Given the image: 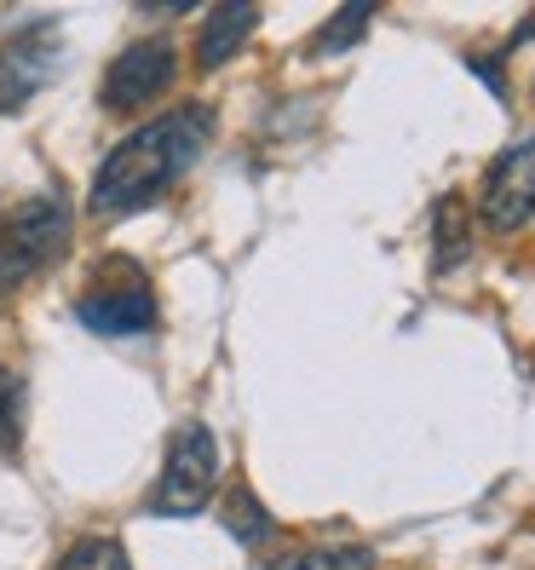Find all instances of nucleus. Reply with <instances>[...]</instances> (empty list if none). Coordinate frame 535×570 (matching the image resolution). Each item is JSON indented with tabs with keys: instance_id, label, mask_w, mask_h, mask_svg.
I'll return each instance as SVG.
<instances>
[{
	"instance_id": "obj_1",
	"label": "nucleus",
	"mask_w": 535,
	"mask_h": 570,
	"mask_svg": "<svg viewBox=\"0 0 535 570\" xmlns=\"http://www.w3.org/2000/svg\"><path fill=\"white\" fill-rule=\"evenodd\" d=\"M214 139V110L208 105H179L145 127H132L92 174V214H139L174 190L196 156Z\"/></svg>"
},
{
	"instance_id": "obj_2",
	"label": "nucleus",
	"mask_w": 535,
	"mask_h": 570,
	"mask_svg": "<svg viewBox=\"0 0 535 570\" xmlns=\"http://www.w3.org/2000/svg\"><path fill=\"white\" fill-rule=\"evenodd\" d=\"M76 237V214H70V196L63 190H36L0 219V294H18L23 283H36L41 272L70 254Z\"/></svg>"
},
{
	"instance_id": "obj_3",
	"label": "nucleus",
	"mask_w": 535,
	"mask_h": 570,
	"mask_svg": "<svg viewBox=\"0 0 535 570\" xmlns=\"http://www.w3.org/2000/svg\"><path fill=\"white\" fill-rule=\"evenodd\" d=\"M214 490H219V444L202 421H185L174 439H167L161 479H156L145 508L156 519H190L214 501Z\"/></svg>"
},
{
	"instance_id": "obj_4",
	"label": "nucleus",
	"mask_w": 535,
	"mask_h": 570,
	"mask_svg": "<svg viewBox=\"0 0 535 570\" xmlns=\"http://www.w3.org/2000/svg\"><path fill=\"white\" fill-rule=\"evenodd\" d=\"M116 277H98L81 299H76V317L81 328L92 334H110V341H121V334H150L156 328V288L145 283V272H132V265H110Z\"/></svg>"
},
{
	"instance_id": "obj_5",
	"label": "nucleus",
	"mask_w": 535,
	"mask_h": 570,
	"mask_svg": "<svg viewBox=\"0 0 535 570\" xmlns=\"http://www.w3.org/2000/svg\"><path fill=\"white\" fill-rule=\"evenodd\" d=\"M58 76V23L36 18L0 41V110L18 116L29 98Z\"/></svg>"
},
{
	"instance_id": "obj_6",
	"label": "nucleus",
	"mask_w": 535,
	"mask_h": 570,
	"mask_svg": "<svg viewBox=\"0 0 535 570\" xmlns=\"http://www.w3.org/2000/svg\"><path fill=\"white\" fill-rule=\"evenodd\" d=\"M174 76H179V47L167 36H145V41H132L127 52L110 58L98 98H105V110H132V105L161 98L167 87H174Z\"/></svg>"
},
{
	"instance_id": "obj_7",
	"label": "nucleus",
	"mask_w": 535,
	"mask_h": 570,
	"mask_svg": "<svg viewBox=\"0 0 535 570\" xmlns=\"http://www.w3.org/2000/svg\"><path fill=\"white\" fill-rule=\"evenodd\" d=\"M478 214L489 230H518L535 214V132H524L518 145H507L478 185Z\"/></svg>"
},
{
	"instance_id": "obj_8",
	"label": "nucleus",
	"mask_w": 535,
	"mask_h": 570,
	"mask_svg": "<svg viewBox=\"0 0 535 570\" xmlns=\"http://www.w3.org/2000/svg\"><path fill=\"white\" fill-rule=\"evenodd\" d=\"M259 29V7H248V0H237V7H214L202 18V36H196V63L202 70H219V63H230L242 52V41Z\"/></svg>"
},
{
	"instance_id": "obj_9",
	"label": "nucleus",
	"mask_w": 535,
	"mask_h": 570,
	"mask_svg": "<svg viewBox=\"0 0 535 570\" xmlns=\"http://www.w3.org/2000/svg\"><path fill=\"white\" fill-rule=\"evenodd\" d=\"M219 524L237 535L242 548H254V542H265L277 524H271V513H265V501L248 490V484H230L225 490V501H219Z\"/></svg>"
},
{
	"instance_id": "obj_10",
	"label": "nucleus",
	"mask_w": 535,
	"mask_h": 570,
	"mask_svg": "<svg viewBox=\"0 0 535 570\" xmlns=\"http://www.w3.org/2000/svg\"><path fill=\"white\" fill-rule=\"evenodd\" d=\"M375 23V7L369 0H351V7H340L334 12L317 36H311V58H334V52H351L357 41H363V29Z\"/></svg>"
},
{
	"instance_id": "obj_11",
	"label": "nucleus",
	"mask_w": 535,
	"mask_h": 570,
	"mask_svg": "<svg viewBox=\"0 0 535 570\" xmlns=\"http://www.w3.org/2000/svg\"><path fill=\"white\" fill-rule=\"evenodd\" d=\"M259 570H375V553L369 548H294Z\"/></svg>"
},
{
	"instance_id": "obj_12",
	"label": "nucleus",
	"mask_w": 535,
	"mask_h": 570,
	"mask_svg": "<svg viewBox=\"0 0 535 570\" xmlns=\"http://www.w3.org/2000/svg\"><path fill=\"white\" fill-rule=\"evenodd\" d=\"M58 570H132V564H127V548L116 535H81L76 548H63Z\"/></svg>"
},
{
	"instance_id": "obj_13",
	"label": "nucleus",
	"mask_w": 535,
	"mask_h": 570,
	"mask_svg": "<svg viewBox=\"0 0 535 570\" xmlns=\"http://www.w3.org/2000/svg\"><path fill=\"white\" fill-rule=\"evenodd\" d=\"M455 259H466V230H460V203H438V272H449Z\"/></svg>"
}]
</instances>
